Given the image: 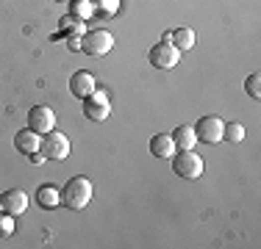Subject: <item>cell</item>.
<instances>
[{"instance_id": "obj_1", "label": "cell", "mask_w": 261, "mask_h": 249, "mask_svg": "<svg viewBox=\"0 0 261 249\" xmlns=\"http://www.w3.org/2000/svg\"><path fill=\"white\" fill-rule=\"evenodd\" d=\"M92 191H95L92 189V180L84 177V174H75L61 189V205H67L70 210H84L92 202Z\"/></svg>"}, {"instance_id": "obj_2", "label": "cell", "mask_w": 261, "mask_h": 249, "mask_svg": "<svg viewBox=\"0 0 261 249\" xmlns=\"http://www.w3.org/2000/svg\"><path fill=\"white\" fill-rule=\"evenodd\" d=\"M203 169H206V164H203V158L195 152V149H181V152L175 149V155H172V172H175L178 177L200 180Z\"/></svg>"}, {"instance_id": "obj_3", "label": "cell", "mask_w": 261, "mask_h": 249, "mask_svg": "<svg viewBox=\"0 0 261 249\" xmlns=\"http://www.w3.org/2000/svg\"><path fill=\"white\" fill-rule=\"evenodd\" d=\"M111 47H114V36L106 28H92V30H84V34H81V50H84L86 55L100 58V55L111 53Z\"/></svg>"}, {"instance_id": "obj_4", "label": "cell", "mask_w": 261, "mask_h": 249, "mask_svg": "<svg viewBox=\"0 0 261 249\" xmlns=\"http://www.w3.org/2000/svg\"><path fill=\"white\" fill-rule=\"evenodd\" d=\"M147 61H150L156 70H175L178 61H181V50L172 45V42L161 39L159 45H153L147 50Z\"/></svg>"}, {"instance_id": "obj_5", "label": "cell", "mask_w": 261, "mask_h": 249, "mask_svg": "<svg viewBox=\"0 0 261 249\" xmlns=\"http://www.w3.org/2000/svg\"><path fill=\"white\" fill-rule=\"evenodd\" d=\"M39 152L45 155V158H50V161H64V158H70V139H67L64 133L50 130V133L42 136Z\"/></svg>"}, {"instance_id": "obj_6", "label": "cell", "mask_w": 261, "mask_h": 249, "mask_svg": "<svg viewBox=\"0 0 261 249\" xmlns=\"http://www.w3.org/2000/svg\"><path fill=\"white\" fill-rule=\"evenodd\" d=\"M222 130H225V122H222L220 116H203V119L195 124L197 141H206V144H220Z\"/></svg>"}, {"instance_id": "obj_7", "label": "cell", "mask_w": 261, "mask_h": 249, "mask_svg": "<svg viewBox=\"0 0 261 249\" xmlns=\"http://www.w3.org/2000/svg\"><path fill=\"white\" fill-rule=\"evenodd\" d=\"M84 114L89 116L92 122H103V119H109L111 105H109V97H106V91L95 89L89 97L84 100Z\"/></svg>"}, {"instance_id": "obj_8", "label": "cell", "mask_w": 261, "mask_h": 249, "mask_svg": "<svg viewBox=\"0 0 261 249\" xmlns=\"http://www.w3.org/2000/svg\"><path fill=\"white\" fill-rule=\"evenodd\" d=\"M28 128L39 136L50 133V130H56V114L47 105H34V108L28 111Z\"/></svg>"}, {"instance_id": "obj_9", "label": "cell", "mask_w": 261, "mask_h": 249, "mask_svg": "<svg viewBox=\"0 0 261 249\" xmlns=\"http://www.w3.org/2000/svg\"><path fill=\"white\" fill-rule=\"evenodd\" d=\"M0 208L3 213H11V216H20L28 210V194L22 189H9L0 194Z\"/></svg>"}, {"instance_id": "obj_10", "label": "cell", "mask_w": 261, "mask_h": 249, "mask_svg": "<svg viewBox=\"0 0 261 249\" xmlns=\"http://www.w3.org/2000/svg\"><path fill=\"white\" fill-rule=\"evenodd\" d=\"M95 89H97V80H95V75H92V72H86V70L72 72V78H70V91H72L78 100H86Z\"/></svg>"}, {"instance_id": "obj_11", "label": "cell", "mask_w": 261, "mask_h": 249, "mask_svg": "<svg viewBox=\"0 0 261 249\" xmlns=\"http://www.w3.org/2000/svg\"><path fill=\"white\" fill-rule=\"evenodd\" d=\"M39 141H42V136H39V133H34V130H31V128L20 130V133H14V147L20 149L22 155L39 152Z\"/></svg>"}, {"instance_id": "obj_12", "label": "cell", "mask_w": 261, "mask_h": 249, "mask_svg": "<svg viewBox=\"0 0 261 249\" xmlns=\"http://www.w3.org/2000/svg\"><path fill=\"white\" fill-rule=\"evenodd\" d=\"M150 152L156 158H172L175 155V141H172L170 133H156L150 139Z\"/></svg>"}, {"instance_id": "obj_13", "label": "cell", "mask_w": 261, "mask_h": 249, "mask_svg": "<svg viewBox=\"0 0 261 249\" xmlns=\"http://www.w3.org/2000/svg\"><path fill=\"white\" fill-rule=\"evenodd\" d=\"M36 202H39V208H45V210H53V208H59L61 205V191L56 189V185H39V191H36Z\"/></svg>"}, {"instance_id": "obj_14", "label": "cell", "mask_w": 261, "mask_h": 249, "mask_svg": "<svg viewBox=\"0 0 261 249\" xmlns=\"http://www.w3.org/2000/svg\"><path fill=\"white\" fill-rule=\"evenodd\" d=\"M164 39L172 42V45L184 53V50L195 47V30H192V28H175V30H170V34H164Z\"/></svg>"}, {"instance_id": "obj_15", "label": "cell", "mask_w": 261, "mask_h": 249, "mask_svg": "<svg viewBox=\"0 0 261 249\" xmlns=\"http://www.w3.org/2000/svg\"><path fill=\"white\" fill-rule=\"evenodd\" d=\"M172 141H175V149H195L197 144V133L192 124H181L178 130H172Z\"/></svg>"}, {"instance_id": "obj_16", "label": "cell", "mask_w": 261, "mask_h": 249, "mask_svg": "<svg viewBox=\"0 0 261 249\" xmlns=\"http://www.w3.org/2000/svg\"><path fill=\"white\" fill-rule=\"evenodd\" d=\"M222 139L231 141V144H239V141H245V124H239V122H225Z\"/></svg>"}, {"instance_id": "obj_17", "label": "cell", "mask_w": 261, "mask_h": 249, "mask_svg": "<svg viewBox=\"0 0 261 249\" xmlns=\"http://www.w3.org/2000/svg\"><path fill=\"white\" fill-rule=\"evenodd\" d=\"M70 6H72V17H78V20H89L95 14V3L92 0H70Z\"/></svg>"}, {"instance_id": "obj_18", "label": "cell", "mask_w": 261, "mask_h": 249, "mask_svg": "<svg viewBox=\"0 0 261 249\" xmlns=\"http://www.w3.org/2000/svg\"><path fill=\"white\" fill-rule=\"evenodd\" d=\"M92 3H95V11H100L103 17L117 14V9H120V0H92Z\"/></svg>"}, {"instance_id": "obj_19", "label": "cell", "mask_w": 261, "mask_h": 249, "mask_svg": "<svg viewBox=\"0 0 261 249\" xmlns=\"http://www.w3.org/2000/svg\"><path fill=\"white\" fill-rule=\"evenodd\" d=\"M245 91H247V95H250L253 100H258V97H261V78H258L256 72L245 78Z\"/></svg>"}, {"instance_id": "obj_20", "label": "cell", "mask_w": 261, "mask_h": 249, "mask_svg": "<svg viewBox=\"0 0 261 249\" xmlns=\"http://www.w3.org/2000/svg\"><path fill=\"white\" fill-rule=\"evenodd\" d=\"M11 233H14V216L0 213V238H9Z\"/></svg>"}, {"instance_id": "obj_21", "label": "cell", "mask_w": 261, "mask_h": 249, "mask_svg": "<svg viewBox=\"0 0 261 249\" xmlns=\"http://www.w3.org/2000/svg\"><path fill=\"white\" fill-rule=\"evenodd\" d=\"M42 161H45V155H42V152H31V164H42Z\"/></svg>"}, {"instance_id": "obj_22", "label": "cell", "mask_w": 261, "mask_h": 249, "mask_svg": "<svg viewBox=\"0 0 261 249\" xmlns=\"http://www.w3.org/2000/svg\"><path fill=\"white\" fill-rule=\"evenodd\" d=\"M53 3H70V0H53Z\"/></svg>"}, {"instance_id": "obj_23", "label": "cell", "mask_w": 261, "mask_h": 249, "mask_svg": "<svg viewBox=\"0 0 261 249\" xmlns=\"http://www.w3.org/2000/svg\"><path fill=\"white\" fill-rule=\"evenodd\" d=\"M0 210H3V208H0Z\"/></svg>"}]
</instances>
